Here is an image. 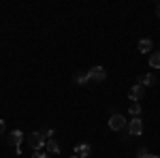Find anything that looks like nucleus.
Masks as SVG:
<instances>
[{"label":"nucleus","mask_w":160,"mask_h":158,"mask_svg":"<svg viewBox=\"0 0 160 158\" xmlns=\"http://www.w3.org/2000/svg\"><path fill=\"white\" fill-rule=\"evenodd\" d=\"M26 141H28V145L32 147V150H37V152H41L43 147L47 145V137H45L43 133H38V130L30 133L28 137H26Z\"/></svg>","instance_id":"nucleus-1"},{"label":"nucleus","mask_w":160,"mask_h":158,"mask_svg":"<svg viewBox=\"0 0 160 158\" xmlns=\"http://www.w3.org/2000/svg\"><path fill=\"white\" fill-rule=\"evenodd\" d=\"M126 130H128V135H132V137H139V135L143 133V120L141 118H132V120L128 122Z\"/></svg>","instance_id":"nucleus-2"},{"label":"nucleus","mask_w":160,"mask_h":158,"mask_svg":"<svg viewBox=\"0 0 160 158\" xmlns=\"http://www.w3.org/2000/svg\"><path fill=\"white\" fill-rule=\"evenodd\" d=\"M109 128L111 130H122V128H126V118H124L122 113H113L109 118Z\"/></svg>","instance_id":"nucleus-3"},{"label":"nucleus","mask_w":160,"mask_h":158,"mask_svg":"<svg viewBox=\"0 0 160 158\" xmlns=\"http://www.w3.org/2000/svg\"><path fill=\"white\" fill-rule=\"evenodd\" d=\"M88 77H90V81H105L107 79V71L102 66H92L88 71Z\"/></svg>","instance_id":"nucleus-4"},{"label":"nucleus","mask_w":160,"mask_h":158,"mask_svg":"<svg viewBox=\"0 0 160 158\" xmlns=\"http://www.w3.org/2000/svg\"><path fill=\"white\" fill-rule=\"evenodd\" d=\"M143 94H145V85L143 84H135L132 88H130V92H128V98H130L132 103H137V100L143 98Z\"/></svg>","instance_id":"nucleus-5"},{"label":"nucleus","mask_w":160,"mask_h":158,"mask_svg":"<svg viewBox=\"0 0 160 158\" xmlns=\"http://www.w3.org/2000/svg\"><path fill=\"white\" fill-rule=\"evenodd\" d=\"M7 141H9L13 147H19V143L24 141V135H22V130H13V133H9Z\"/></svg>","instance_id":"nucleus-6"},{"label":"nucleus","mask_w":160,"mask_h":158,"mask_svg":"<svg viewBox=\"0 0 160 158\" xmlns=\"http://www.w3.org/2000/svg\"><path fill=\"white\" fill-rule=\"evenodd\" d=\"M92 154V147L88 145V143H81V145H75V156H79V158H86Z\"/></svg>","instance_id":"nucleus-7"},{"label":"nucleus","mask_w":160,"mask_h":158,"mask_svg":"<svg viewBox=\"0 0 160 158\" xmlns=\"http://www.w3.org/2000/svg\"><path fill=\"white\" fill-rule=\"evenodd\" d=\"M152 47H154L152 38H141V41H139V51H141V54H148V51H152Z\"/></svg>","instance_id":"nucleus-8"},{"label":"nucleus","mask_w":160,"mask_h":158,"mask_svg":"<svg viewBox=\"0 0 160 158\" xmlns=\"http://www.w3.org/2000/svg\"><path fill=\"white\" fill-rule=\"evenodd\" d=\"M137 84H143V85H154L156 84V75L154 73H148V75H141Z\"/></svg>","instance_id":"nucleus-9"},{"label":"nucleus","mask_w":160,"mask_h":158,"mask_svg":"<svg viewBox=\"0 0 160 158\" xmlns=\"http://www.w3.org/2000/svg\"><path fill=\"white\" fill-rule=\"evenodd\" d=\"M47 152H49V154H60V143H58V141H56V139H47Z\"/></svg>","instance_id":"nucleus-10"},{"label":"nucleus","mask_w":160,"mask_h":158,"mask_svg":"<svg viewBox=\"0 0 160 158\" xmlns=\"http://www.w3.org/2000/svg\"><path fill=\"white\" fill-rule=\"evenodd\" d=\"M149 66L152 69H160V51H154L149 56Z\"/></svg>","instance_id":"nucleus-11"},{"label":"nucleus","mask_w":160,"mask_h":158,"mask_svg":"<svg viewBox=\"0 0 160 158\" xmlns=\"http://www.w3.org/2000/svg\"><path fill=\"white\" fill-rule=\"evenodd\" d=\"M88 81H90V77H88V73H77V75H75V84H79V85H86Z\"/></svg>","instance_id":"nucleus-12"},{"label":"nucleus","mask_w":160,"mask_h":158,"mask_svg":"<svg viewBox=\"0 0 160 158\" xmlns=\"http://www.w3.org/2000/svg\"><path fill=\"white\" fill-rule=\"evenodd\" d=\"M128 111H130L132 118H139V113H141V105H139V103H132V105L128 107Z\"/></svg>","instance_id":"nucleus-13"},{"label":"nucleus","mask_w":160,"mask_h":158,"mask_svg":"<svg viewBox=\"0 0 160 158\" xmlns=\"http://www.w3.org/2000/svg\"><path fill=\"white\" fill-rule=\"evenodd\" d=\"M149 154H148V150H145V147H139V150H137V158H148Z\"/></svg>","instance_id":"nucleus-14"},{"label":"nucleus","mask_w":160,"mask_h":158,"mask_svg":"<svg viewBox=\"0 0 160 158\" xmlns=\"http://www.w3.org/2000/svg\"><path fill=\"white\" fill-rule=\"evenodd\" d=\"M32 158H49L47 154H43V152H37V154H32Z\"/></svg>","instance_id":"nucleus-15"},{"label":"nucleus","mask_w":160,"mask_h":158,"mask_svg":"<svg viewBox=\"0 0 160 158\" xmlns=\"http://www.w3.org/2000/svg\"><path fill=\"white\" fill-rule=\"evenodd\" d=\"M4 135V120H0V137Z\"/></svg>","instance_id":"nucleus-16"},{"label":"nucleus","mask_w":160,"mask_h":158,"mask_svg":"<svg viewBox=\"0 0 160 158\" xmlns=\"http://www.w3.org/2000/svg\"><path fill=\"white\" fill-rule=\"evenodd\" d=\"M156 13H158V17H160V2L156 4Z\"/></svg>","instance_id":"nucleus-17"},{"label":"nucleus","mask_w":160,"mask_h":158,"mask_svg":"<svg viewBox=\"0 0 160 158\" xmlns=\"http://www.w3.org/2000/svg\"><path fill=\"white\" fill-rule=\"evenodd\" d=\"M148 158H160V156H156V154H149V156Z\"/></svg>","instance_id":"nucleus-18"},{"label":"nucleus","mask_w":160,"mask_h":158,"mask_svg":"<svg viewBox=\"0 0 160 158\" xmlns=\"http://www.w3.org/2000/svg\"><path fill=\"white\" fill-rule=\"evenodd\" d=\"M71 158H79V156H75V154H73V156H71Z\"/></svg>","instance_id":"nucleus-19"}]
</instances>
